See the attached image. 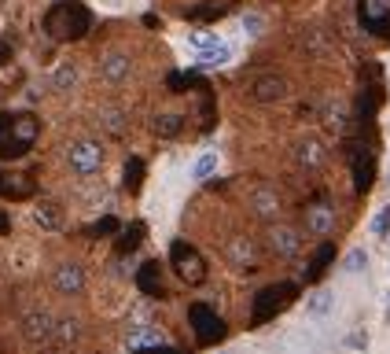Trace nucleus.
I'll use <instances>...</instances> for the list:
<instances>
[{
    "label": "nucleus",
    "mask_w": 390,
    "mask_h": 354,
    "mask_svg": "<svg viewBox=\"0 0 390 354\" xmlns=\"http://www.w3.org/2000/svg\"><path fill=\"white\" fill-rule=\"evenodd\" d=\"M89 30H92V15L77 0L52 4L44 15V34L52 41H81V37H89Z\"/></svg>",
    "instance_id": "f257e3e1"
},
{
    "label": "nucleus",
    "mask_w": 390,
    "mask_h": 354,
    "mask_svg": "<svg viewBox=\"0 0 390 354\" xmlns=\"http://www.w3.org/2000/svg\"><path fill=\"white\" fill-rule=\"evenodd\" d=\"M41 133V122L23 111V115H0V159H19L34 148Z\"/></svg>",
    "instance_id": "f03ea898"
},
{
    "label": "nucleus",
    "mask_w": 390,
    "mask_h": 354,
    "mask_svg": "<svg viewBox=\"0 0 390 354\" xmlns=\"http://www.w3.org/2000/svg\"><path fill=\"white\" fill-rule=\"evenodd\" d=\"M295 295H298V284H291V281L262 288V292L254 295V307H251V325L258 329V325H265V321H272L287 303H295Z\"/></svg>",
    "instance_id": "7ed1b4c3"
},
{
    "label": "nucleus",
    "mask_w": 390,
    "mask_h": 354,
    "mask_svg": "<svg viewBox=\"0 0 390 354\" xmlns=\"http://www.w3.org/2000/svg\"><path fill=\"white\" fill-rule=\"evenodd\" d=\"M170 266H173L177 277H181L184 284H191V288L206 281V259L188 244V240H173L170 244Z\"/></svg>",
    "instance_id": "20e7f679"
},
{
    "label": "nucleus",
    "mask_w": 390,
    "mask_h": 354,
    "mask_svg": "<svg viewBox=\"0 0 390 354\" xmlns=\"http://www.w3.org/2000/svg\"><path fill=\"white\" fill-rule=\"evenodd\" d=\"M188 321H191V329H195V336H199L203 347L225 340V321L218 317L214 307H206V303H191V307H188Z\"/></svg>",
    "instance_id": "39448f33"
},
{
    "label": "nucleus",
    "mask_w": 390,
    "mask_h": 354,
    "mask_svg": "<svg viewBox=\"0 0 390 354\" xmlns=\"http://www.w3.org/2000/svg\"><path fill=\"white\" fill-rule=\"evenodd\" d=\"M34 192H37L34 173H26V170H0V200L19 203V200H30Z\"/></svg>",
    "instance_id": "423d86ee"
},
{
    "label": "nucleus",
    "mask_w": 390,
    "mask_h": 354,
    "mask_svg": "<svg viewBox=\"0 0 390 354\" xmlns=\"http://www.w3.org/2000/svg\"><path fill=\"white\" fill-rule=\"evenodd\" d=\"M361 4V26L372 37H390V0H357Z\"/></svg>",
    "instance_id": "0eeeda50"
},
{
    "label": "nucleus",
    "mask_w": 390,
    "mask_h": 354,
    "mask_svg": "<svg viewBox=\"0 0 390 354\" xmlns=\"http://www.w3.org/2000/svg\"><path fill=\"white\" fill-rule=\"evenodd\" d=\"M70 166L77 170V173H96L103 166V148L96 140H77V144H70Z\"/></svg>",
    "instance_id": "6e6552de"
},
{
    "label": "nucleus",
    "mask_w": 390,
    "mask_h": 354,
    "mask_svg": "<svg viewBox=\"0 0 390 354\" xmlns=\"http://www.w3.org/2000/svg\"><path fill=\"white\" fill-rule=\"evenodd\" d=\"M23 336L30 343H44V340H52L56 336V317L48 314V310H30L23 317Z\"/></svg>",
    "instance_id": "1a4fd4ad"
},
{
    "label": "nucleus",
    "mask_w": 390,
    "mask_h": 354,
    "mask_svg": "<svg viewBox=\"0 0 390 354\" xmlns=\"http://www.w3.org/2000/svg\"><path fill=\"white\" fill-rule=\"evenodd\" d=\"M269 248H272V255H280V259H295L302 251V236H298V229H291V225H272Z\"/></svg>",
    "instance_id": "9d476101"
},
{
    "label": "nucleus",
    "mask_w": 390,
    "mask_h": 354,
    "mask_svg": "<svg viewBox=\"0 0 390 354\" xmlns=\"http://www.w3.org/2000/svg\"><path fill=\"white\" fill-rule=\"evenodd\" d=\"M287 92H291V85H287V78H280V74H262L251 85V96L258 104H276V100H284Z\"/></svg>",
    "instance_id": "9b49d317"
},
{
    "label": "nucleus",
    "mask_w": 390,
    "mask_h": 354,
    "mask_svg": "<svg viewBox=\"0 0 390 354\" xmlns=\"http://www.w3.org/2000/svg\"><path fill=\"white\" fill-rule=\"evenodd\" d=\"M306 229L317 233V236H328L335 229V211L328 203H313V207H306Z\"/></svg>",
    "instance_id": "f8f14e48"
},
{
    "label": "nucleus",
    "mask_w": 390,
    "mask_h": 354,
    "mask_svg": "<svg viewBox=\"0 0 390 354\" xmlns=\"http://www.w3.org/2000/svg\"><path fill=\"white\" fill-rule=\"evenodd\" d=\"M137 288L148 299H162L166 295V288H162V269H158V262H144L140 269H137Z\"/></svg>",
    "instance_id": "ddd939ff"
},
{
    "label": "nucleus",
    "mask_w": 390,
    "mask_h": 354,
    "mask_svg": "<svg viewBox=\"0 0 390 354\" xmlns=\"http://www.w3.org/2000/svg\"><path fill=\"white\" fill-rule=\"evenodd\" d=\"M225 255H229V262L236 266V269H254L258 266V251H254V244L247 236H236V240H229V248H225Z\"/></svg>",
    "instance_id": "4468645a"
},
{
    "label": "nucleus",
    "mask_w": 390,
    "mask_h": 354,
    "mask_svg": "<svg viewBox=\"0 0 390 354\" xmlns=\"http://www.w3.org/2000/svg\"><path fill=\"white\" fill-rule=\"evenodd\" d=\"M56 288L63 295H77L81 288H85V269H81L77 262H63L56 269Z\"/></svg>",
    "instance_id": "2eb2a0df"
},
{
    "label": "nucleus",
    "mask_w": 390,
    "mask_h": 354,
    "mask_svg": "<svg viewBox=\"0 0 390 354\" xmlns=\"http://www.w3.org/2000/svg\"><path fill=\"white\" fill-rule=\"evenodd\" d=\"M251 207H254V214H262V218H276V214H280V196H276V185H258L251 192Z\"/></svg>",
    "instance_id": "dca6fc26"
},
{
    "label": "nucleus",
    "mask_w": 390,
    "mask_h": 354,
    "mask_svg": "<svg viewBox=\"0 0 390 354\" xmlns=\"http://www.w3.org/2000/svg\"><path fill=\"white\" fill-rule=\"evenodd\" d=\"M34 225H37V229H44V233L63 229V207L52 203V200H41V203L34 207Z\"/></svg>",
    "instance_id": "f3484780"
},
{
    "label": "nucleus",
    "mask_w": 390,
    "mask_h": 354,
    "mask_svg": "<svg viewBox=\"0 0 390 354\" xmlns=\"http://www.w3.org/2000/svg\"><path fill=\"white\" fill-rule=\"evenodd\" d=\"M353 188L357 192H368L372 188V155H368V148H357L353 152Z\"/></svg>",
    "instance_id": "a211bd4d"
},
{
    "label": "nucleus",
    "mask_w": 390,
    "mask_h": 354,
    "mask_svg": "<svg viewBox=\"0 0 390 354\" xmlns=\"http://www.w3.org/2000/svg\"><path fill=\"white\" fill-rule=\"evenodd\" d=\"M100 74L107 78V82H125V78H129V56L107 52V56L100 59Z\"/></svg>",
    "instance_id": "6ab92c4d"
},
{
    "label": "nucleus",
    "mask_w": 390,
    "mask_h": 354,
    "mask_svg": "<svg viewBox=\"0 0 390 354\" xmlns=\"http://www.w3.org/2000/svg\"><path fill=\"white\" fill-rule=\"evenodd\" d=\"M332 262H335V244H320L317 255L310 259V266H306L302 277H306V281H320V277H324V269H328Z\"/></svg>",
    "instance_id": "aec40b11"
},
{
    "label": "nucleus",
    "mask_w": 390,
    "mask_h": 354,
    "mask_svg": "<svg viewBox=\"0 0 390 354\" xmlns=\"http://www.w3.org/2000/svg\"><path fill=\"white\" fill-rule=\"evenodd\" d=\"M324 126L335 130V133H343L350 126V111H346L343 100H328V104H324Z\"/></svg>",
    "instance_id": "412c9836"
},
{
    "label": "nucleus",
    "mask_w": 390,
    "mask_h": 354,
    "mask_svg": "<svg viewBox=\"0 0 390 354\" xmlns=\"http://www.w3.org/2000/svg\"><path fill=\"white\" fill-rule=\"evenodd\" d=\"M151 130L162 140H173V137H181V130H184V115H155Z\"/></svg>",
    "instance_id": "4be33fe9"
},
{
    "label": "nucleus",
    "mask_w": 390,
    "mask_h": 354,
    "mask_svg": "<svg viewBox=\"0 0 390 354\" xmlns=\"http://www.w3.org/2000/svg\"><path fill=\"white\" fill-rule=\"evenodd\" d=\"M298 163H302L306 170H317V166L324 163V144L313 140V137L302 140V144H298Z\"/></svg>",
    "instance_id": "5701e85b"
},
{
    "label": "nucleus",
    "mask_w": 390,
    "mask_h": 354,
    "mask_svg": "<svg viewBox=\"0 0 390 354\" xmlns=\"http://www.w3.org/2000/svg\"><path fill=\"white\" fill-rule=\"evenodd\" d=\"M151 347H162V332L155 329H137V332H129V350H151Z\"/></svg>",
    "instance_id": "b1692460"
},
{
    "label": "nucleus",
    "mask_w": 390,
    "mask_h": 354,
    "mask_svg": "<svg viewBox=\"0 0 390 354\" xmlns=\"http://www.w3.org/2000/svg\"><path fill=\"white\" fill-rule=\"evenodd\" d=\"M122 181H125V188H129V192H137V188L144 185V159H140V155H129V159H125Z\"/></svg>",
    "instance_id": "393cba45"
},
{
    "label": "nucleus",
    "mask_w": 390,
    "mask_h": 354,
    "mask_svg": "<svg viewBox=\"0 0 390 354\" xmlns=\"http://www.w3.org/2000/svg\"><path fill=\"white\" fill-rule=\"evenodd\" d=\"M144 233H148V229H144V221H133V225H129V229L118 236V255L137 251V248H140V240H144Z\"/></svg>",
    "instance_id": "a878e982"
},
{
    "label": "nucleus",
    "mask_w": 390,
    "mask_h": 354,
    "mask_svg": "<svg viewBox=\"0 0 390 354\" xmlns=\"http://www.w3.org/2000/svg\"><path fill=\"white\" fill-rule=\"evenodd\" d=\"M306 310H310L313 317L328 314V310H332V292H328V288H320V292H313L310 299H306Z\"/></svg>",
    "instance_id": "bb28decb"
},
{
    "label": "nucleus",
    "mask_w": 390,
    "mask_h": 354,
    "mask_svg": "<svg viewBox=\"0 0 390 354\" xmlns=\"http://www.w3.org/2000/svg\"><path fill=\"white\" fill-rule=\"evenodd\" d=\"M52 85H56V89H63V92L74 89V85H77V71L70 67V63H59V67L52 71Z\"/></svg>",
    "instance_id": "cd10ccee"
},
{
    "label": "nucleus",
    "mask_w": 390,
    "mask_h": 354,
    "mask_svg": "<svg viewBox=\"0 0 390 354\" xmlns=\"http://www.w3.org/2000/svg\"><path fill=\"white\" fill-rule=\"evenodd\" d=\"M214 170H218V155H214V152H206V155H199V159H195L191 177H195V181H206V177L214 173Z\"/></svg>",
    "instance_id": "c85d7f7f"
},
{
    "label": "nucleus",
    "mask_w": 390,
    "mask_h": 354,
    "mask_svg": "<svg viewBox=\"0 0 390 354\" xmlns=\"http://www.w3.org/2000/svg\"><path fill=\"white\" fill-rule=\"evenodd\" d=\"M232 59V52L225 44H218V48H210V52H199V63L203 67H221V63H229Z\"/></svg>",
    "instance_id": "c756f323"
},
{
    "label": "nucleus",
    "mask_w": 390,
    "mask_h": 354,
    "mask_svg": "<svg viewBox=\"0 0 390 354\" xmlns=\"http://www.w3.org/2000/svg\"><path fill=\"white\" fill-rule=\"evenodd\" d=\"M56 340L59 343H74L77 340V321H56Z\"/></svg>",
    "instance_id": "7c9ffc66"
},
{
    "label": "nucleus",
    "mask_w": 390,
    "mask_h": 354,
    "mask_svg": "<svg viewBox=\"0 0 390 354\" xmlns=\"http://www.w3.org/2000/svg\"><path fill=\"white\" fill-rule=\"evenodd\" d=\"M191 44L199 48V52H210V48H218L221 41H218L214 34H210V30H195V34H191Z\"/></svg>",
    "instance_id": "2f4dec72"
},
{
    "label": "nucleus",
    "mask_w": 390,
    "mask_h": 354,
    "mask_svg": "<svg viewBox=\"0 0 390 354\" xmlns=\"http://www.w3.org/2000/svg\"><path fill=\"white\" fill-rule=\"evenodd\" d=\"M115 229H118L115 218H100V221H92L89 229H85V236H107V233H115Z\"/></svg>",
    "instance_id": "473e14b6"
},
{
    "label": "nucleus",
    "mask_w": 390,
    "mask_h": 354,
    "mask_svg": "<svg viewBox=\"0 0 390 354\" xmlns=\"http://www.w3.org/2000/svg\"><path fill=\"white\" fill-rule=\"evenodd\" d=\"M188 15H191V19H221L225 8L221 4H199V8H191Z\"/></svg>",
    "instance_id": "72a5a7b5"
},
{
    "label": "nucleus",
    "mask_w": 390,
    "mask_h": 354,
    "mask_svg": "<svg viewBox=\"0 0 390 354\" xmlns=\"http://www.w3.org/2000/svg\"><path fill=\"white\" fill-rule=\"evenodd\" d=\"M372 233H376V236H386V233H390V207H383V211L372 218Z\"/></svg>",
    "instance_id": "f704fd0d"
},
{
    "label": "nucleus",
    "mask_w": 390,
    "mask_h": 354,
    "mask_svg": "<svg viewBox=\"0 0 390 354\" xmlns=\"http://www.w3.org/2000/svg\"><path fill=\"white\" fill-rule=\"evenodd\" d=\"M343 266H346L350 273H357V269H365V266H368V255H365V251H350Z\"/></svg>",
    "instance_id": "c9c22d12"
},
{
    "label": "nucleus",
    "mask_w": 390,
    "mask_h": 354,
    "mask_svg": "<svg viewBox=\"0 0 390 354\" xmlns=\"http://www.w3.org/2000/svg\"><path fill=\"white\" fill-rule=\"evenodd\" d=\"M243 30H247L251 37H254V34H262V19H258V15H247V19H243Z\"/></svg>",
    "instance_id": "e433bc0d"
},
{
    "label": "nucleus",
    "mask_w": 390,
    "mask_h": 354,
    "mask_svg": "<svg viewBox=\"0 0 390 354\" xmlns=\"http://www.w3.org/2000/svg\"><path fill=\"white\" fill-rule=\"evenodd\" d=\"M346 343H350L353 350H365V347H368V336H365V332H350V340H346Z\"/></svg>",
    "instance_id": "4c0bfd02"
},
{
    "label": "nucleus",
    "mask_w": 390,
    "mask_h": 354,
    "mask_svg": "<svg viewBox=\"0 0 390 354\" xmlns=\"http://www.w3.org/2000/svg\"><path fill=\"white\" fill-rule=\"evenodd\" d=\"M137 354H181V350H173V347L162 343V347H151V350H137Z\"/></svg>",
    "instance_id": "58836bf2"
},
{
    "label": "nucleus",
    "mask_w": 390,
    "mask_h": 354,
    "mask_svg": "<svg viewBox=\"0 0 390 354\" xmlns=\"http://www.w3.org/2000/svg\"><path fill=\"white\" fill-rule=\"evenodd\" d=\"M8 56H11V44H0V63H4Z\"/></svg>",
    "instance_id": "ea45409f"
},
{
    "label": "nucleus",
    "mask_w": 390,
    "mask_h": 354,
    "mask_svg": "<svg viewBox=\"0 0 390 354\" xmlns=\"http://www.w3.org/2000/svg\"><path fill=\"white\" fill-rule=\"evenodd\" d=\"M386 321H390V307H386Z\"/></svg>",
    "instance_id": "a19ab883"
}]
</instances>
